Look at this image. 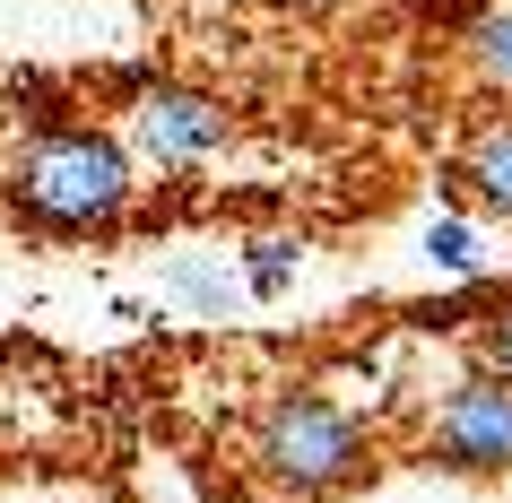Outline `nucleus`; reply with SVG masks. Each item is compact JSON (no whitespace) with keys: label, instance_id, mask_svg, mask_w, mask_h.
I'll return each instance as SVG.
<instances>
[{"label":"nucleus","instance_id":"4","mask_svg":"<svg viewBox=\"0 0 512 503\" xmlns=\"http://www.w3.org/2000/svg\"><path fill=\"white\" fill-rule=\"evenodd\" d=\"M131 139L148 165H200L217 148H235V113H226V96L191 79H148L131 96Z\"/></svg>","mask_w":512,"mask_h":503},{"label":"nucleus","instance_id":"8","mask_svg":"<svg viewBox=\"0 0 512 503\" xmlns=\"http://www.w3.org/2000/svg\"><path fill=\"white\" fill-rule=\"evenodd\" d=\"M426 252H434V269H452V278H478V235H469L460 217H434V226H426Z\"/></svg>","mask_w":512,"mask_h":503},{"label":"nucleus","instance_id":"11","mask_svg":"<svg viewBox=\"0 0 512 503\" xmlns=\"http://www.w3.org/2000/svg\"><path fill=\"white\" fill-rule=\"evenodd\" d=\"M278 9H339V0H278Z\"/></svg>","mask_w":512,"mask_h":503},{"label":"nucleus","instance_id":"7","mask_svg":"<svg viewBox=\"0 0 512 503\" xmlns=\"http://www.w3.org/2000/svg\"><path fill=\"white\" fill-rule=\"evenodd\" d=\"M469 61H478L486 87H504L512 96V9H486V18H469Z\"/></svg>","mask_w":512,"mask_h":503},{"label":"nucleus","instance_id":"5","mask_svg":"<svg viewBox=\"0 0 512 503\" xmlns=\"http://www.w3.org/2000/svg\"><path fill=\"white\" fill-rule=\"evenodd\" d=\"M452 183H469V191L486 200V209H504V217H512V113H486L478 131L460 139Z\"/></svg>","mask_w":512,"mask_h":503},{"label":"nucleus","instance_id":"3","mask_svg":"<svg viewBox=\"0 0 512 503\" xmlns=\"http://www.w3.org/2000/svg\"><path fill=\"white\" fill-rule=\"evenodd\" d=\"M426 469L452 477H512V382L504 373H469L443 391L426 425Z\"/></svg>","mask_w":512,"mask_h":503},{"label":"nucleus","instance_id":"6","mask_svg":"<svg viewBox=\"0 0 512 503\" xmlns=\"http://www.w3.org/2000/svg\"><path fill=\"white\" fill-rule=\"evenodd\" d=\"M296 269H304V235H261V243H243V287L261 295V304L296 287Z\"/></svg>","mask_w":512,"mask_h":503},{"label":"nucleus","instance_id":"1","mask_svg":"<svg viewBox=\"0 0 512 503\" xmlns=\"http://www.w3.org/2000/svg\"><path fill=\"white\" fill-rule=\"evenodd\" d=\"M131 148L96 122H35L0 174V200L35 235H105L131 209Z\"/></svg>","mask_w":512,"mask_h":503},{"label":"nucleus","instance_id":"9","mask_svg":"<svg viewBox=\"0 0 512 503\" xmlns=\"http://www.w3.org/2000/svg\"><path fill=\"white\" fill-rule=\"evenodd\" d=\"M478 373H504V382H512V295L478 321Z\"/></svg>","mask_w":512,"mask_h":503},{"label":"nucleus","instance_id":"2","mask_svg":"<svg viewBox=\"0 0 512 503\" xmlns=\"http://www.w3.org/2000/svg\"><path fill=\"white\" fill-rule=\"evenodd\" d=\"M252 469L287 495H339L374 469V434L339 408L330 391H278L252 417Z\"/></svg>","mask_w":512,"mask_h":503},{"label":"nucleus","instance_id":"10","mask_svg":"<svg viewBox=\"0 0 512 503\" xmlns=\"http://www.w3.org/2000/svg\"><path fill=\"white\" fill-rule=\"evenodd\" d=\"M174 287H183L191 304H226V278H217V269H200V261H174Z\"/></svg>","mask_w":512,"mask_h":503}]
</instances>
